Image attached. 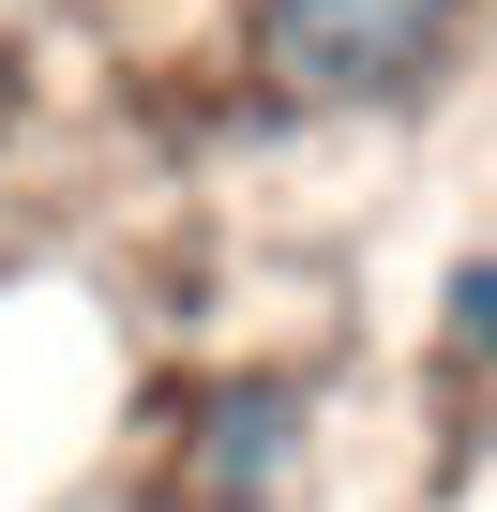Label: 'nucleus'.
Listing matches in <instances>:
<instances>
[{
    "label": "nucleus",
    "mask_w": 497,
    "mask_h": 512,
    "mask_svg": "<svg viewBox=\"0 0 497 512\" xmlns=\"http://www.w3.org/2000/svg\"><path fill=\"white\" fill-rule=\"evenodd\" d=\"M241 46H257L272 106H302V121L422 106L437 61L467 46V0H241Z\"/></svg>",
    "instance_id": "obj_1"
},
{
    "label": "nucleus",
    "mask_w": 497,
    "mask_h": 512,
    "mask_svg": "<svg viewBox=\"0 0 497 512\" xmlns=\"http://www.w3.org/2000/svg\"><path fill=\"white\" fill-rule=\"evenodd\" d=\"M317 437H332V392L302 362H211L166 422V482L181 512H287L317 482Z\"/></svg>",
    "instance_id": "obj_2"
},
{
    "label": "nucleus",
    "mask_w": 497,
    "mask_h": 512,
    "mask_svg": "<svg viewBox=\"0 0 497 512\" xmlns=\"http://www.w3.org/2000/svg\"><path fill=\"white\" fill-rule=\"evenodd\" d=\"M437 362L497 392V241H467L452 272H437Z\"/></svg>",
    "instance_id": "obj_3"
}]
</instances>
